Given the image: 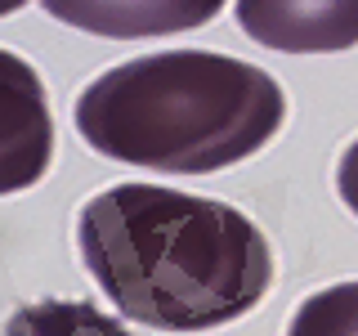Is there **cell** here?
I'll list each match as a JSON object with an SVG mask.
<instances>
[{"mask_svg": "<svg viewBox=\"0 0 358 336\" xmlns=\"http://www.w3.org/2000/svg\"><path fill=\"white\" fill-rule=\"evenodd\" d=\"M287 117L282 85L255 63L166 50L117 63L76 94L72 121L94 153L162 175H210L255 157Z\"/></svg>", "mask_w": 358, "mask_h": 336, "instance_id": "obj_2", "label": "cell"}, {"mask_svg": "<svg viewBox=\"0 0 358 336\" xmlns=\"http://www.w3.org/2000/svg\"><path fill=\"white\" fill-rule=\"evenodd\" d=\"M238 27L278 54H341L358 45V0H238Z\"/></svg>", "mask_w": 358, "mask_h": 336, "instance_id": "obj_4", "label": "cell"}, {"mask_svg": "<svg viewBox=\"0 0 358 336\" xmlns=\"http://www.w3.org/2000/svg\"><path fill=\"white\" fill-rule=\"evenodd\" d=\"M22 5H27V0H0V18L14 14V9H22Z\"/></svg>", "mask_w": 358, "mask_h": 336, "instance_id": "obj_9", "label": "cell"}, {"mask_svg": "<svg viewBox=\"0 0 358 336\" xmlns=\"http://www.w3.org/2000/svg\"><path fill=\"white\" fill-rule=\"evenodd\" d=\"M0 336H130L90 300H31L5 318Z\"/></svg>", "mask_w": 358, "mask_h": 336, "instance_id": "obj_6", "label": "cell"}, {"mask_svg": "<svg viewBox=\"0 0 358 336\" xmlns=\"http://www.w3.org/2000/svg\"><path fill=\"white\" fill-rule=\"evenodd\" d=\"M99 291L157 332H206L251 314L273 283V251L238 206L162 184H112L76 216Z\"/></svg>", "mask_w": 358, "mask_h": 336, "instance_id": "obj_1", "label": "cell"}, {"mask_svg": "<svg viewBox=\"0 0 358 336\" xmlns=\"http://www.w3.org/2000/svg\"><path fill=\"white\" fill-rule=\"evenodd\" d=\"M336 193H341V202L358 216V139L341 153V166H336Z\"/></svg>", "mask_w": 358, "mask_h": 336, "instance_id": "obj_8", "label": "cell"}, {"mask_svg": "<svg viewBox=\"0 0 358 336\" xmlns=\"http://www.w3.org/2000/svg\"><path fill=\"white\" fill-rule=\"evenodd\" d=\"M287 336H358V283H336L300 300Z\"/></svg>", "mask_w": 358, "mask_h": 336, "instance_id": "obj_7", "label": "cell"}, {"mask_svg": "<svg viewBox=\"0 0 358 336\" xmlns=\"http://www.w3.org/2000/svg\"><path fill=\"white\" fill-rule=\"evenodd\" d=\"M54 157L45 81L27 59L0 50V197L41 184Z\"/></svg>", "mask_w": 358, "mask_h": 336, "instance_id": "obj_3", "label": "cell"}, {"mask_svg": "<svg viewBox=\"0 0 358 336\" xmlns=\"http://www.w3.org/2000/svg\"><path fill=\"white\" fill-rule=\"evenodd\" d=\"M45 14L90 36L143 41L206 27L224 9V0H41Z\"/></svg>", "mask_w": 358, "mask_h": 336, "instance_id": "obj_5", "label": "cell"}]
</instances>
